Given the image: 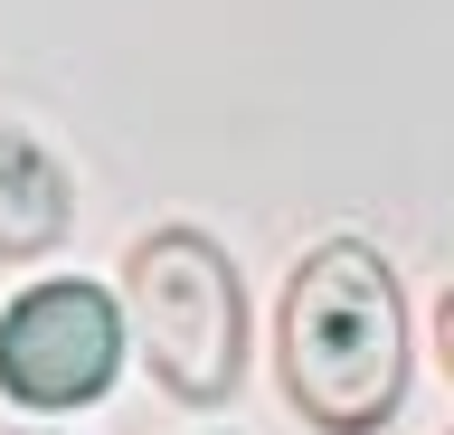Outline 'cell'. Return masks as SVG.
Here are the masks:
<instances>
[{
    "label": "cell",
    "instance_id": "6da1fadb",
    "mask_svg": "<svg viewBox=\"0 0 454 435\" xmlns=\"http://www.w3.org/2000/svg\"><path fill=\"white\" fill-rule=\"evenodd\" d=\"M284 398L322 435H369L407 398V303L379 246H312L284 293Z\"/></svg>",
    "mask_w": 454,
    "mask_h": 435
},
{
    "label": "cell",
    "instance_id": "7a4b0ae2",
    "mask_svg": "<svg viewBox=\"0 0 454 435\" xmlns=\"http://www.w3.org/2000/svg\"><path fill=\"white\" fill-rule=\"evenodd\" d=\"M133 313H142V350L161 369L170 398H227L237 388V275L199 228H161L133 246Z\"/></svg>",
    "mask_w": 454,
    "mask_h": 435
},
{
    "label": "cell",
    "instance_id": "277c9868",
    "mask_svg": "<svg viewBox=\"0 0 454 435\" xmlns=\"http://www.w3.org/2000/svg\"><path fill=\"white\" fill-rule=\"evenodd\" d=\"M57 237H67V171L48 161V143L0 123V256H38Z\"/></svg>",
    "mask_w": 454,
    "mask_h": 435
},
{
    "label": "cell",
    "instance_id": "3957f363",
    "mask_svg": "<svg viewBox=\"0 0 454 435\" xmlns=\"http://www.w3.org/2000/svg\"><path fill=\"white\" fill-rule=\"evenodd\" d=\"M123 360V322L95 284H38L0 322V388L20 407H85Z\"/></svg>",
    "mask_w": 454,
    "mask_h": 435
}]
</instances>
